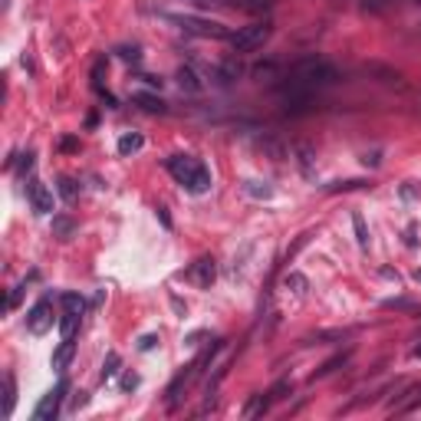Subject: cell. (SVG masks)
<instances>
[{"label":"cell","instance_id":"277c9868","mask_svg":"<svg viewBox=\"0 0 421 421\" xmlns=\"http://www.w3.org/2000/svg\"><path fill=\"white\" fill-rule=\"evenodd\" d=\"M267 40H270V23H250V27H240L237 33H230V47H234V53H254Z\"/></svg>","mask_w":421,"mask_h":421},{"label":"cell","instance_id":"44dd1931","mask_svg":"<svg viewBox=\"0 0 421 421\" xmlns=\"http://www.w3.org/2000/svg\"><path fill=\"white\" fill-rule=\"evenodd\" d=\"M352 227H355V240H359V247L369 250V227H365L362 214H352Z\"/></svg>","mask_w":421,"mask_h":421},{"label":"cell","instance_id":"f1b7e54d","mask_svg":"<svg viewBox=\"0 0 421 421\" xmlns=\"http://www.w3.org/2000/svg\"><path fill=\"white\" fill-rule=\"evenodd\" d=\"M119 57H122V59H132V63H138V47H132V49H129V47L119 49Z\"/></svg>","mask_w":421,"mask_h":421},{"label":"cell","instance_id":"7a4b0ae2","mask_svg":"<svg viewBox=\"0 0 421 421\" xmlns=\"http://www.w3.org/2000/svg\"><path fill=\"white\" fill-rule=\"evenodd\" d=\"M287 79L293 86H303V89H319V86H333L339 73H336L333 63H326L323 57H303L300 63H293L287 73Z\"/></svg>","mask_w":421,"mask_h":421},{"label":"cell","instance_id":"e0dca14e","mask_svg":"<svg viewBox=\"0 0 421 421\" xmlns=\"http://www.w3.org/2000/svg\"><path fill=\"white\" fill-rule=\"evenodd\" d=\"M59 194H63V201H76L79 198V184H76V178H69V174H63L59 178Z\"/></svg>","mask_w":421,"mask_h":421},{"label":"cell","instance_id":"e575fe53","mask_svg":"<svg viewBox=\"0 0 421 421\" xmlns=\"http://www.w3.org/2000/svg\"><path fill=\"white\" fill-rule=\"evenodd\" d=\"M198 4H204V0H198Z\"/></svg>","mask_w":421,"mask_h":421},{"label":"cell","instance_id":"836d02e7","mask_svg":"<svg viewBox=\"0 0 421 421\" xmlns=\"http://www.w3.org/2000/svg\"><path fill=\"white\" fill-rule=\"evenodd\" d=\"M415 4H421V0H415Z\"/></svg>","mask_w":421,"mask_h":421},{"label":"cell","instance_id":"f546056e","mask_svg":"<svg viewBox=\"0 0 421 421\" xmlns=\"http://www.w3.org/2000/svg\"><path fill=\"white\" fill-rule=\"evenodd\" d=\"M135 385H138V375H125V379H122V389H125V392H132Z\"/></svg>","mask_w":421,"mask_h":421},{"label":"cell","instance_id":"4fadbf2b","mask_svg":"<svg viewBox=\"0 0 421 421\" xmlns=\"http://www.w3.org/2000/svg\"><path fill=\"white\" fill-rule=\"evenodd\" d=\"M142 145H145L142 135L129 132V135H122V138H119V152H122V155H135V152H142Z\"/></svg>","mask_w":421,"mask_h":421},{"label":"cell","instance_id":"8992f818","mask_svg":"<svg viewBox=\"0 0 421 421\" xmlns=\"http://www.w3.org/2000/svg\"><path fill=\"white\" fill-rule=\"evenodd\" d=\"M27 329L33 336H47L49 329H53V300L49 297H43L37 307L27 313Z\"/></svg>","mask_w":421,"mask_h":421},{"label":"cell","instance_id":"d6986e66","mask_svg":"<svg viewBox=\"0 0 421 421\" xmlns=\"http://www.w3.org/2000/svg\"><path fill=\"white\" fill-rule=\"evenodd\" d=\"M53 234H57L59 240H69L73 234H76V224L69 218H53Z\"/></svg>","mask_w":421,"mask_h":421},{"label":"cell","instance_id":"7402d4cb","mask_svg":"<svg viewBox=\"0 0 421 421\" xmlns=\"http://www.w3.org/2000/svg\"><path fill=\"white\" fill-rule=\"evenodd\" d=\"M59 303H63V309H73V313H79V316H83V309H86V300L79 297V293H63Z\"/></svg>","mask_w":421,"mask_h":421},{"label":"cell","instance_id":"2e32d148","mask_svg":"<svg viewBox=\"0 0 421 421\" xmlns=\"http://www.w3.org/2000/svg\"><path fill=\"white\" fill-rule=\"evenodd\" d=\"M76 326H79V313H73V309H63V319H59V333H63V339H73Z\"/></svg>","mask_w":421,"mask_h":421},{"label":"cell","instance_id":"30bf717a","mask_svg":"<svg viewBox=\"0 0 421 421\" xmlns=\"http://www.w3.org/2000/svg\"><path fill=\"white\" fill-rule=\"evenodd\" d=\"M418 405H421V385H412V389L405 392L402 402H395L392 408H389V412H395V415H408L412 408H418Z\"/></svg>","mask_w":421,"mask_h":421},{"label":"cell","instance_id":"ac0fdd59","mask_svg":"<svg viewBox=\"0 0 421 421\" xmlns=\"http://www.w3.org/2000/svg\"><path fill=\"white\" fill-rule=\"evenodd\" d=\"M297 155H300V168H303V174L313 178V162H316L313 148H309V145H297Z\"/></svg>","mask_w":421,"mask_h":421},{"label":"cell","instance_id":"484cf974","mask_svg":"<svg viewBox=\"0 0 421 421\" xmlns=\"http://www.w3.org/2000/svg\"><path fill=\"white\" fill-rule=\"evenodd\" d=\"M345 359H349V355H336V359H329V362H326V365H323V369H319V372H316V375H319V379H323V375H329V372H333L336 365H343Z\"/></svg>","mask_w":421,"mask_h":421},{"label":"cell","instance_id":"3957f363","mask_svg":"<svg viewBox=\"0 0 421 421\" xmlns=\"http://www.w3.org/2000/svg\"><path fill=\"white\" fill-rule=\"evenodd\" d=\"M174 27L188 33V37H201V40H230L234 30L218 23V20H204V17H194V13H168Z\"/></svg>","mask_w":421,"mask_h":421},{"label":"cell","instance_id":"4316f807","mask_svg":"<svg viewBox=\"0 0 421 421\" xmlns=\"http://www.w3.org/2000/svg\"><path fill=\"white\" fill-rule=\"evenodd\" d=\"M27 172H33V152L20 155V174H27Z\"/></svg>","mask_w":421,"mask_h":421},{"label":"cell","instance_id":"603a6c76","mask_svg":"<svg viewBox=\"0 0 421 421\" xmlns=\"http://www.w3.org/2000/svg\"><path fill=\"white\" fill-rule=\"evenodd\" d=\"M119 365H122V359H119V352H109L102 362V382H109L115 372H119Z\"/></svg>","mask_w":421,"mask_h":421},{"label":"cell","instance_id":"cb8c5ba5","mask_svg":"<svg viewBox=\"0 0 421 421\" xmlns=\"http://www.w3.org/2000/svg\"><path fill=\"white\" fill-rule=\"evenodd\" d=\"M287 287L293 290V293H307V277H303V273H287Z\"/></svg>","mask_w":421,"mask_h":421},{"label":"cell","instance_id":"5bb4252c","mask_svg":"<svg viewBox=\"0 0 421 421\" xmlns=\"http://www.w3.org/2000/svg\"><path fill=\"white\" fill-rule=\"evenodd\" d=\"M135 105H142L145 112H165V102L158 96H152V93H135Z\"/></svg>","mask_w":421,"mask_h":421},{"label":"cell","instance_id":"6da1fadb","mask_svg":"<svg viewBox=\"0 0 421 421\" xmlns=\"http://www.w3.org/2000/svg\"><path fill=\"white\" fill-rule=\"evenodd\" d=\"M165 168H168V174H172L188 194H204L210 188L208 165H204L201 158H194V155H172V158L165 162Z\"/></svg>","mask_w":421,"mask_h":421},{"label":"cell","instance_id":"ffe728a7","mask_svg":"<svg viewBox=\"0 0 421 421\" xmlns=\"http://www.w3.org/2000/svg\"><path fill=\"white\" fill-rule=\"evenodd\" d=\"M244 191H247L250 198H273V188H270L267 182H244Z\"/></svg>","mask_w":421,"mask_h":421},{"label":"cell","instance_id":"9c48e42d","mask_svg":"<svg viewBox=\"0 0 421 421\" xmlns=\"http://www.w3.org/2000/svg\"><path fill=\"white\" fill-rule=\"evenodd\" d=\"M73 352H76V343H73V339H63L59 349L53 352V369H57V372H66L69 362H73Z\"/></svg>","mask_w":421,"mask_h":421},{"label":"cell","instance_id":"d4e9b609","mask_svg":"<svg viewBox=\"0 0 421 421\" xmlns=\"http://www.w3.org/2000/svg\"><path fill=\"white\" fill-rule=\"evenodd\" d=\"M23 290H27V280L13 287V293H10V300H7V309H17V307H20V300H23Z\"/></svg>","mask_w":421,"mask_h":421},{"label":"cell","instance_id":"52a82bcc","mask_svg":"<svg viewBox=\"0 0 421 421\" xmlns=\"http://www.w3.org/2000/svg\"><path fill=\"white\" fill-rule=\"evenodd\" d=\"M27 198H30L33 214H40V218H43V214H53V191H49L40 178H30L27 182Z\"/></svg>","mask_w":421,"mask_h":421},{"label":"cell","instance_id":"5b68a950","mask_svg":"<svg viewBox=\"0 0 421 421\" xmlns=\"http://www.w3.org/2000/svg\"><path fill=\"white\" fill-rule=\"evenodd\" d=\"M66 392H69V385H66V379H63L53 392H47L43 398H40V405L33 408V421H57L59 408H63V395Z\"/></svg>","mask_w":421,"mask_h":421},{"label":"cell","instance_id":"4dcf8cb0","mask_svg":"<svg viewBox=\"0 0 421 421\" xmlns=\"http://www.w3.org/2000/svg\"><path fill=\"white\" fill-rule=\"evenodd\" d=\"M59 148H63V152H73V148H79V142H76V138H63Z\"/></svg>","mask_w":421,"mask_h":421},{"label":"cell","instance_id":"9a60e30c","mask_svg":"<svg viewBox=\"0 0 421 421\" xmlns=\"http://www.w3.org/2000/svg\"><path fill=\"white\" fill-rule=\"evenodd\" d=\"M13 402H17V385H13V375L4 379V418L13 415Z\"/></svg>","mask_w":421,"mask_h":421},{"label":"cell","instance_id":"83f0119b","mask_svg":"<svg viewBox=\"0 0 421 421\" xmlns=\"http://www.w3.org/2000/svg\"><path fill=\"white\" fill-rule=\"evenodd\" d=\"M155 343H158V336L148 333V336H142V343H138V349H142V352H148V349H155Z\"/></svg>","mask_w":421,"mask_h":421},{"label":"cell","instance_id":"d6a6232c","mask_svg":"<svg viewBox=\"0 0 421 421\" xmlns=\"http://www.w3.org/2000/svg\"><path fill=\"white\" fill-rule=\"evenodd\" d=\"M412 355H415V359H421V345H415V352H412Z\"/></svg>","mask_w":421,"mask_h":421},{"label":"cell","instance_id":"1f68e13d","mask_svg":"<svg viewBox=\"0 0 421 421\" xmlns=\"http://www.w3.org/2000/svg\"><path fill=\"white\" fill-rule=\"evenodd\" d=\"M412 280H415V283H418V287H421V267H418V270H415V273H412Z\"/></svg>","mask_w":421,"mask_h":421},{"label":"cell","instance_id":"ba28073f","mask_svg":"<svg viewBox=\"0 0 421 421\" xmlns=\"http://www.w3.org/2000/svg\"><path fill=\"white\" fill-rule=\"evenodd\" d=\"M184 277L191 280L194 287L210 290V283L218 280V263H214V257H201V260H194L191 267H188V273H184Z\"/></svg>","mask_w":421,"mask_h":421},{"label":"cell","instance_id":"8fae6325","mask_svg":"<svg viewBox=\"0 0 421 421\" xmlns=\"http://www.w3.org/2000/svg\"><path fill=\"white\" fill-rule=\"evenodd\" d=\"M270 398H273V395H250V402L247 405H244V412H240V415H244V418H257V415H263V412H267V408H270Z\"/></svg>","mask_w":421,"mask_h":421},{"label":"cell","instance_id":"7c38bea8","mask_svg":"<svg viewBox=\"0 0 421 421\" xmlns=\"http://www.w3.org/2000/svg\"><path fill=\"white\" fill-rule=\"evenodd\" d=\"M178 83H182V89H188V93H201V86H204L191 66H182V69H178Z\"/></svg>","mask_w":421,"mask_h":421}]
</instances>
